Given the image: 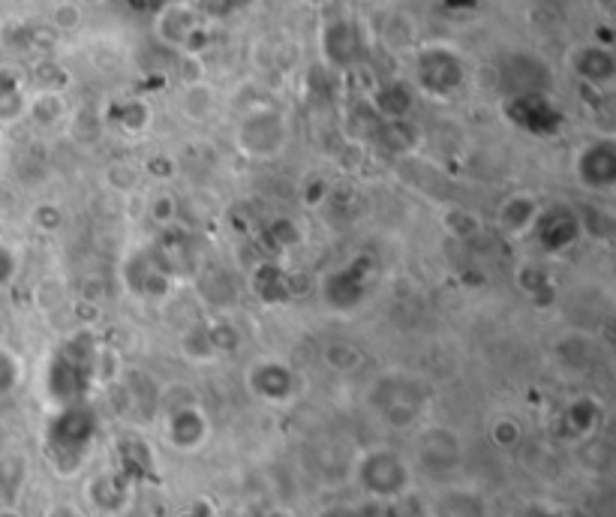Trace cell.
Instances as JSON below:
<instances>
[{
    "label": "cell",
    "mask_w": 616,
    "mask_h": 517,
    "mask_svg": "<svg viewBox=\"0 0 616 517\" xmlns=\"http://www.w3.org/2000/svg\"><path fill=\"white\" fill-rule=\"evenodd\" d=\"M19 277V253L0 241V289L12 286V280Z\"/></svg>",
    "instance_id": "19"
},
{
    "label": "cell",
    "mask_w": 616,
    "mask_h": 517,
    "mask_svg": "<svg viewBox=\"0 0 616 517\" xmlns=\"http://www.w3.org/2000/svg\"><path fill=\"white\" fill-rule=\"evenodd\" d=\"M574 177L581 187L611 189L616 184V145L611 139L586 141L581 151L574 153Z\"/></svg>",
    "instance_id": "7"
},
{
    "label": "cell",
    "mask_w": 616,
    "mask_h": 517,
    "mask_svg": "<svg viewBox=\"0 0 616 517\" xmlns=\"http://www.w3.org/2000/svg\"><path fill=\"white\" fill-rule=\"evenodd\" d=\"M93 430H96V418L84 403H70V406H60L58 418L52 424V455L58 458H79L82 451L91 448Z\"/></svg>",
    "instance_id": "3"
},
{
    "label": "cell",
    "mask_w": 616,
    "mask_h": 517,
    "mask_svg": "<svg viewBox=\"0 0 616 517\" xmlns=\"http://www.w3.org/2000/svg\"><path fill=\"white\" fill-rule=\"evenodd\" d=\"M533 232L538 235V248L550 253V256H557V253L569 250L583 235L581 217L571 214V208H562V205L541 208V217H538Z\"/></svg>",
    "instance_id": "8"
},
{
    "label": "cell",
    "mask_w": 616,
    "mask_h": 517,
    "mask_svg": "<svg viewBox=\"0 0 616 517\" xmlns=\"http://www.w3.org/2000/svg\"><path fill=\"white\" fill-rule=\"evenodd\" d=\"M3 331H7V322H3V317H0V341H3Z\"/></svg>",
    "instance_id": "27"
},
{
    "label": "cell",
    "mask_w": 616,
    "mask_h": 517,
    "mask_svg": "<svg viewBox=\"0 0 616 517\" xmlns=\"http://www.w3.org/2000/svg\"><path fill=\"white\" fill-rule=\"evenodd\" d=\"M24 115H31L34 124H39V127H55V124L67 118V100H64L60 91H39L27 103Z\"/></svg>",
    "instance_id": "14"
},
{
    "label": "cell",
    "mask_w": 616,
    "mask_h": 517,
    "mask_svg": "<svg viewBox=\"0 0 616 517\" xmlns=\"http://www.w3.org/2000/svg\"><path fill=\"white\" fill-rule=\"evenodd\" d=\"M322 358H326L328 367L346 374V370H355L361 365V349L352 346V343H328L326 349H322Z\"/></svg>",
    "instance_id": "18"
},
{
    "label": "cell",
    "mask_w": 616,
    "mask_h": 517,
    "mask_svg": "<svg viewBox=\"0 0 616 517\" xmlns=\"http://www.w3.org/2000/svg\"><path fill=\"white\" fill-rule=\"evenodd\" d=\"M181 112L190 120L210 118V112H214V91H210L208 84H186L184 91H181Z\"/></svg>",
    "instance_id": "15"
},
{
    "label": "cell",
    "mask_w": 616,
    "mask_h": 517,
    "mask_svg": "<svg viewBox=\"0 0 616 517\" xmlns=\"http://www.w3.org/2000/svg\"><path fill=\"white\" fill-rule=\"evenodd\" d=\"M358 55V34L350 22H334L326 27V58L338 67H346Z\"/></svg>",
    "instance_id": "13"
},
{
    "label": "cell",
    "mask_w": 616,
    "mask_h": 517,
    "mask_svg": "<svg viewBox=\"0 0 616 517\" xmlns=\"http://www.w3.org/2000/svg\"><path fill=\"white\" fill-rule=\"evenodd\" d=\"M407 460L397 455L395 448H373L358 460V484L364 494L376 496V499H397L409 491Z\"/></svg>",
    "instance_id": "2"
},
{
    "label": "cell",
    "mask_w": 616,
    "mask_h": 517,
    "mask_svg": "<svg viewBox=\"0 0 616 517\" xmlns=\"http://www.w3.org/2000/svg\"><path fill=\"white\" fill-rule=\"evenodd\" d=\"M151 120V115H148V108L141 106V103H129L127 106V112H124V118H121V124L127 129H145V124Z\"/></svg>",
    "instance_id": "21"
},
{
    "label": "cell",
    "mask_w": 616,
    "mask_h": 517,
    "mask_svg": "<svg viewBox=\"0 0 616 517\" xmlns=\"http://www.w3.org/2000/svg\"><path fill=\"white\" fill-rule=\"evenodd\" d=\"M46 517H82V512L70 503H55V506L48 508Z\"/></svg>",
    "instance_id": "25"
},
{
    "label": "cell",
    "mask_w": 616,
    "mask_h": 517,
    "mask_svg": "<svg viewBox=\"0 0 616 517\" xmlns=\"http://www.w3.org/2000/svg\"><path fill=\"white\" fill-rule=\"evenodd\" d=\"M571 67L581 76L586 84H595V88H607L614 82L616 76V64L611 48L605 46H583L571 55Z\"/></svg>",
    "instance_id": "11"
},
{
    "label": "cell",
    "mask_w": 616,
    "mask_h": 517,
    "mask_svg": "<svg viewBox=\"0 0 616 517\" xmlns=\"http://www.w3.org/2000/svg\"><path fill=\"white\" fill-rule=\"evenodd\" d=\"M196 31V12L186 10V7H178L175 3V7H166V10L157 15V34L163 36V43H169V46L186 48V43L193 39Z\"/></svg>",
    "instance_id": "12"
},
{
    "label": "cell",
    "mask_w": 616,
    "mask_h": 517,
    "mask_svg": "<svg viewBox=\"0 0 616 517\" xmlns=\"http://www.w3.org/2000/svg\"><path fill=\"white\" fill-rule=\"evenodd\" d=\"M0 517H22V515H19L15 506H12V508H0Z\"/></svg>",
    "instance_id": "26"
},
{
    "label": "cell",
    "mask_w": 616,
    "mask_h": 517,
    "mask_svg": "<svg viewBox=\"0 0 616 517\" xmlns=\"http://www.w3.org/2000/svg\"><path fill=\"white\" fill-rule=\"evenodd\" d=\"M235 0H198V10L205 12V15H226V12H232Z\"/></svg>",
    "instance_id": "23"
},
{
    "label": "cell",
    "mask_w": 616,
    "mask_h": 517,
    "mask_svg": "<svg viewBox=\"0 0 616 517\" xmlns=\"http://www.w3.org/2000/svg\"><path fill=\"white\" fill-rule=\"evenodd\" d=\"M490 436H493V443H500V446H512L514 439H517V427H514L512 422H500L493 424V430H490Z\"/></svg>",
    "instance_id": "22"
},
{
    "label": "cell",
    "mask_w": 616,
    "mask_h": 517,
    "mask_svg": "<svg viewBox=\"0 0 616 517\" xmlns=\"http://www.w3.org/2000/svg\"><path fill=\"white\" fill-rule=\"evenodd\" d=\"M24 108H27V100L19 91V84L0 79V124L19 120L24 115Z\"/></svg>",
    "instance_id": "17"
},
{
    "label": "cell",
    "mask_w": 616,
    "mask_h": 517,
    "mask_svg": "<svg viewBox=\"0 0 616 517\" xmlns=\"http://www.w3.org/2000/svg\"><path fill=\"white\" fill-rule=\"evenodd\" d=\"M541 217V205L529 193H514L500 205V229L505 238H526Z\"/></svg>",
    "instance_id": "9"
},
{
    "label": "cell",
    "mask_w": 616,
    "mask_h": 517,
    "mask_svg": "<svg viewBox=\"0 0 616 517\" xmlns=\"http://www.w3.org/2000/svg\"><path fill=\"white\" fill-rule=\"evenodd\" d=\"M247 386L267 406H289L292 400L298 398V377L289 365H283L277 358H262L250 367L247 374Z\"/></svg>",
    "instance_id": "5"
},
{
    "label": "cell",
    "mask_w": 616,
    "mask_h": 517,
    "mask_svg": "<svg viewBox=\"0 0 616 517\" xmlns=\"http://www.w3.org/2000/svg\"><path fill=\"white\" fill-rule=\"evenodd\" d=\"M283 145H286V127H283L277 108H256L238 127V148L247 157L267 160L283 151Z\"/></svg>",
    "instance_id": "4"
},
{
    "label": "cell",
    "mask_w": 616,
    "mask_h": 517,
    "mask_svg": "<svg viewBox=\"0 0 616 517\" xmlns=\"http://www.w3.org/2000/svg\"><path fill=\"white\" fill-rule=\"evenodd\" d=\"M517 286H521V289H526V292H538V289H545L547 271L541 268V265L529 262V265H524V268L517 271Z\"/></svg>",
    "instance_id": "20"
},
{
    "label": "cell",
    "mask_w": 616,
    "mask_h": 517,
    "mask_svg": "<svg viewBox=\"0 0 616 517\" xmlns=\"http://www.w3.org/2000/svg\"><path fill=\"white\" fill-rule=\"evenodd\" d=\"M24 382V365L19 353H12L7 349L3 343H0V403L3 400H10Z\"/></svg>",
    "instance_id": "16"
},
{
    "label": "cell",
    "mask_w": 616,
    "mask_h": 517,
    "mask_svg": "<svg viewBox=\"0 0 616 517\" xmlns=\"http://www.w3.org/2000/svg\"><path fill=\"white\" fill-rule=\"evenodd\" d=\"M93 346L88 334H76L60 346L46 374V391L58 400V406L82 403V394L91 382Z\"/></svg>",
    "instance_id": "1"
},
{
    "label": "cell",
    "mask_w": 616,
    "mask_h": 517,
    "mask_svg": "<svg viewBox=\"0 0 616 517\" xmlns=\"http://www.w3.org/2000/svg\"><path fill=\"white\" fill-rule=\"evenodd\" d=\"M210 436V424L198 406H184L169 418V443L181 451H196Z\"/></svg>",
    "instance_id": "10"
},
{
    "label": "cell",
    "mask_w": 616,
    "mask_h": 517,
    "mask_svg": "<svg viewBox=\"0 0 616 517\" xmlns=\"http://www.w3.org/2000/svg\"><path fill=\"white\" fill-rule=\"evenodd\" d=\"M419 84L424 94L431 96H448L464 84V64L454 51L445 48H424L419 55V67H415Z\"/></svg>",
    "instance_id": "6"
},
{
    "label": "cell",
    "mask_w": 616,
    "mask_h": 517,
    "mask_svg": "<svg viewBox=\"0 0 616 517\" xmlns=\"http://www.w3.org/2000/svg\"><path fill=\"white\" fill-rule=\"evenodd\" d=\"M55 24H58V27H64V31H70V27H76V24H79V12L72 10V7H60V10L55 12Z\"/></svg>",
    "instance_id": "24"
}]
</instances>
